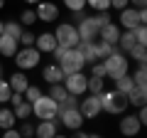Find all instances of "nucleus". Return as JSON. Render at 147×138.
<instances>
[{
  "instance_id": "0eeeda50",
  "label": "nucleus",
  "mask_w": 147,
  "mask_h": 138,
  "mask_svg": "<svg viewBox=\"0 0 147 138\" xmlns=\"http://www.w3.org/2000/svg\"><path fill=\"white\" fill-rule=\"evenodd\" d=\"M57 111H59V104H57L49 94H42L37 101H32V116H34L37 121H44V118H57Z\"/></svg>"
},
{
  "instance_id": "2f4dec72",
  "label": "nucleus",
  "mask_w": 147,
  "mask_h": 138,
  "mask_svg": "<svg viewBox=\"0 0 147 138\" xmlns=\"http://www.w3.org/2000/svg\"><path fill=\"white\" fill-rule=\"evenodd\" d=\"M132 81H135V86H147V69H145V64H137L135 67V72H132Z\"/></svg>"
},
{
  "instance_id": "de8ad7c7",
  "label": "nucleus",
  "mask_w": 147,
  "mask_h": 138,
  "mask_svg": "<svg viewBox=\"0 0 147 138\" xmlns=\"http://www.w3.org/2000/svg\"><path fill=\"white\" fill-rule=\"evenodd\" d=\"M3 8H5V0H0V10H3Z\"/></svg>"
},
{
  "instance_id": "49530a36",
  "label": "nucleus",
  "mask_w": 147,
  "mask_h": 138,
  "mask_svg": "<svg viewBox=\"0 0 147 138\" xmlns=\"http://www.w3.org/2000/svg\"><path fill=\"white\" fill-rule=\"evenodd\" d=\"M5 32V20H0V35Z\"/></svg>"
},
{
  "instance_id": "6e6552de",
  "label": "nucleus",
  "mask_w": 147,
  "mask_h": 138,
  "mask_svg": "<svg viewBox=\"0 0 147 138\" xmlns=\"http://www.w3.org/2000/svg\"><path fill=\"white\" fill-rule=\"evenodd\" d=\"M54 37H57V44H61V47H76L81 42L79 30H76L74 22H59L54 27Z\"/></svg>"
},
{
  "instance_id": "37998d69",
  "label": "nucleus",
  "mask_w": 147,
  "mask_h": 138,
  "mask_svg": "<svg viewBox=\"0 0 147 138\" xmlns=\"http://www.w3.org/2000/svg\"><path fill=\"white\" fill-rule=\"evenodd\" d=\"M130 3L127 0H110V10H123V8H127Z\"/></svg>"
},
{
  "instance_id": "473e14b6",
  "label": "nucleus",
  "mask_w": 147,
  "mask_h": 138,
  "mask_svg": "<svg viewBox=\"0 0 147 138\" xmlns=\"http://www.w3.org/2000/svg\"><path fill=\"white\" fill-rule=\"evenodd\" d=\"M20 123V138H30V136H34V123L30 121V118H22V121H17Z\"/></svg>"
},
{
  "instance_id": "79ce46f5",
  "label": "nucleus",
  "mask_w": 147,
  "mask_h": 138,
  "mask_svg": "<svg viewBox=\"0 0 147 138\" xmlns=\"http://www.w3.org/2000/svg\"><path fill=\"white\" fill-rule=\"evenodd\" d=\"M135 116H137V121L145 126V123H147V106H137V113H135Z\"/></svg>"
},
{
  "instance_id": "6ab92c4d",
  "label": "nucleus",
  "mask_w": 147,
  "mask_h": 138,
  "mask_svg": "<svg viewBox=\"0 0 147 138\" xmlns=\"http://www.w3.org/2000/svg\"><path fill=\"white\" fill-rule=\"evenodd\" d=\"M17 47H20V42H17L15 37H10V35H5V32L0 35V57H7V59H10L12 54L17 52Z\"/></svg>"
},
{
  "instance_id": "39448f33",
  "label": "nucleus",
  "mask_w": 147,
  "mask_h": 138,
  "mask_svg": "<svg viewBox=\"0 0 147 138\" xmlns=\"http://www.w3.org/2000/svg\"><path fill=\"white\" fill-rule=\"evenodd\" d=\"M118 12H120L118 25H120L123 30H135L137 25H147V10H145V8L127 5V8H123V10H118Z\"/></svg>"
},
{
  "instance_id": "aec40b11",
  "label": "nucleus",
  "mask_w": 147,
  "mask_h": 138,
  "mask_svg": "<svg viewBox=\"0 0 147 138\" xmlns=\"http://www.w3.org/2000/svg\"><path fill=\"white\" fill-rule=\"evenodd\" d=\"M7 81H10V89H12V91H20V94H25V89L30 86V79H27V74L22 72V69L12 72Z\"/></svg>"
},
{
  "instance_id": "423d86ee",
  "label": "nucleus",
  "mask_w": 147,
  "mask_h": 138,
  "mask_svg": "<svg viewBox=\"0 0 147 138\" xmlns=\"http://www.w3.org/2000/svg\"><path fill=\"white\" fill-rule=\"evenodd\" d=\"M57 64L61 67L64 74H71V72H84V67H86L84 57H81V52H79L76 47H66V49L61 52V57L57 59Z\"/></svg>"
},
{
  "instance_id": "a18cd8bd",
  "label": "nucleus",
  "mask_w": 147,
  "mask_h": 138,
  "mask_svg": "<svg viewBox=\"0 0 147 138\" xmlns=\"http://www.w3.org/2000/svg\"><path fill=\"white\" fill-rule=\"evenodd\" d=\"M22 3H27V8H34L37 3H39V0H22Z\"/></svg>"
},
{
  "instance_id": "ddd939ff",
  "label": "nucleus",
  "mask_w": 147,
  "mask_h": 138,
  "mask_svg": "<svg viewBox=\"0 0 147 138\" xmlns=\"http://www.w3.org/2000/svg\"><path fill=\"white\" fill-rule=\"evenodd\" d=\"M118 126H120V133H123V136H137L140 128H142V123L137 121L135 113H127V111H125V113H120Z\"/></svg>"
},
{
  "instance_id": "412c9836",
  "label": "nucleus",
  "mask_w": 147,
  "mask_h": 138,
  "mask_svg": "<svg viewBox=\"0 0 147 138\" xmlns=\"http://www.w3.org/2000/svg\"><path fill=\"white\" fill-rule=\"evenodd\" d=\"M135 44H137L135 32H132V30H123V32H120V37H118V44H115V47L120 49V52H125V54H127L132 47H135Z\"/></svg>"
},
{
  "instance_id": "f03ea898",
  "label": "nucleus",
  "mask_w": 147,
  "mask_h": 138,
  "mask_svg": "<svg viewBox=\"0 0 147 138\" xmlns=\"http://www.w3.org/2000/svg\"><path fill=\"white\" fill-rule=\"evenodd\" d=\"M100 62H103V67H105V79H118V77H123V74L130 72V59H127V54L120 52L118 47L105 59H100Z\"/></svg>"
},
{
  "instance_id": "a211bd4d",
  "label": "nucleus",
  "mask_w": 147,
  "mask_h": 138,
  "mask_svg": "<svg viewBox=\"0 0 147 138\" xmlns=\"http://www.w3.org/2000/svg\"><path fill=\"white\" fill-rule=\"evenodd\" d=\"M125 96H127V104H130L132 109L145 106V104H147V86H132Z\"/></svg>"
},
{
  "instance_id": "4c0bfd02",
  "label": "nucleus",
  "mask_w": 147,
  "mask_h": 138,
  "mask_svg": "<svg viewBox=\"0 0 147 138\" xmlns=\"http://www.w3.org/2000/svg\"><path fill=\"white\" fill-rule=\"evenodd\" d=\"M64 8L69 12H79V10H86V0H61Z\"/></svg>"
},
{
  "instance_id": "e433bc0d",
  "label": "nucleus",
  "mask_w": 147,
  "mask_h": 138,
  "mask_svg": "<svg viewBox=\"0 0 147 138\" xmlns=\"http://www.w3.org/2000/svg\"><path fill=\"white\" fill-rule=\"evenodd\" d=\"M86 8H91L93 12H100V10H110V0H86Z\"/></svg>"
},
{
  "instance_id": "a878e982",
  "label": "nucleus",
  "mask_w": 147,
  "mask_h": 138,
  "mask_svg": "<svg viewBox=\"0 0 147 138\" xmlns=\"http://www.w3.org/2000/svg\"><path fill=\"white\" fill-rule=\"evenodd\" d=\"M76 49L81 52V57H84L86 64L98 62V59H96V52H93V42H79V44H76Z\"/></svg>"
},
{
  "instance_id": "f3484780",
  "label": "nucleus",
  "mask_w": 147,
  "mask_h": 138,
  "mask_svg": "<svg viewBox=\"0 0 147 138\" xmlns=\"http://www.w3.org/2000/svg\"><path fill=\"white\" fill-rule=\"evenodd\" d=\"M42 79L47 81V84H57V81H61V79H64V72H61V67H59L57 62H49V64H44V67H42Z\"/></svg>"
},
{
  "instance_id": "c03bdc74",
  "label": "nucleus",
  "mask_w": 147,
  "mask_h": 138,
  "mask_svg": "<svg viewBox=\"0 0 147 138\" xmlns=\"http://www.w3.org/2000/svg\"><path fill=\"white\" fill-rule=\"evenodd\" d=\"M127 3H130L132 8H145L147 5V0H127Z\"/></svg>"
},
{
  "instance_id": "c85d7f7f",
  "label": "nucleus",
  "mask_w": 147,
  "mask_h": 138,
  "mask_svg": "<svg viewBox=\"0 0 147 138\" xmlns=\"http://www.w3.org/2000/svg\"><path fill=\"white\" fill-rule=\"evenodd\" d=\"M47 94H49V96H52V99L59 104V101H64V99H66V94H69V91L64 89V84H61V81H57V84H49V91H47Z\"/></svg>"
},
{
  "instance_id": "c9c22d12",
  "label": "nucleus",
  "mask_w": 147,
  "mask_h": 138,
  "mask_svg": "<svg viewBox=\"0 0 147 138\" xmlns=\"http://www.w3.org/2000/svg\"><path fill=\"white\" fill-rule=\"evenodd\" d=\"M91 20H93L96 25H98V30H100V27H103L105 22H110L113 17H110V10H100V12H93V15H91Z\"/></svg>"
},
{
  "instance_id": "72a5a7b5",
  "label": "nucleus",
  "mask_w": 147,
  "mask_h": 138,
  "mask_svg": "<svg viewBox=\"0 0 147 138\" xmlns=\"http://www.w3.org/2000/svg\"><path fill=\"white\" fill-rule=\"evenodd\" d=\"M42 94H44V89H42V86H34V84H30V86L25 89V94H22V96H25V101H30V104H32V101H37Z\"/></svg>"
},
{
  "instance_id": "f257e3e1",
  "label": "nucleus",
  "mask_w": 147,
  "mask_h": 138,
  "mask_svg": "<svg viewBox=\"0 0 147 138\" xmlns=\"http://www.w3.org/2000/svg\"><path fill=\"white\" fill-rule=\"evenodd\" d=\"M98 99H100V111L103 113H108V116H120V113H125L127 109H130V104H127V96L123 94V91H118V89H103L98 94Z\"/></svg>"
},
{
  "instance_id": "bb28decb",
  "label": "nucleus",
  "mask_w": 147,
  "mask_h": 138,
  "mask_svg": "<svg viewBox=\"0 0 147 138\" xmlns=\"http://www.w3.org/2000/svg\"><path fill=\"white\" fill-rule=\"evenodd\" d=\"M12 111H15V118H17V121H22V118H30V116H32V104L22 99L20 104H15V106H12Z\"/></svg>"
},
{
  "instance_id": "9b49d317",
  "label": "nucleus",
  "mask_w": 147,
  "mask_h": 138,
  "mask_svg": "<svg viewBox=\"0 0 147 138\" xmlns=\"http://www.w3.org/2000/svg\"><path fill=\"white\" fill-rule=\"evenodd\" d=\"M34 12H37V22H57L59 20V5L57 3L39 0L34 5Z\"/></svg>"
},
{
  "instance_id": "9d476101",
  "label": "nucleus",
  "mask_w": 147,
  "mask_h": 138,
  "mask_svg": "<svg viewBox=\"0 0 147 138\" xmlns=\"http://www.w3.org/2000/svg\"><path fill=\"white\" fill-rule=\"evenodd\" d=\"M86 81H88V77H86L84 72H71V74H64L61 84H64V89H66L69 94L84 96L86 94Z\"/></svg>"
},
{
  "instance_id": "2eb2a0df",
  "label": "nucleus",
  "mask_w": 147,
  "mask_h": 138,
  "mask_svg": "<svg viewBox=\"0 0 147 138\" xmlns=\"http://www.w3.org/2000/svg\"><path fill=\"white\" fill-rule=\"evenodd\" d=\"M120 32H123V27L118 25V22H105L103 27L98 30V37L100 40H105V42H110V44H118V37H120Z\"/></svg>"
},
{
  "instance_id": "4468645a",
  "label": "nucleus",
  "mask_w": 147,
  "mask_h": 138,
  "mask_svg": "<svg viewBox=\"0 0 147 138\" xmlns=\"http://www.w3.org/2000/svg\"><path fill=\"white\" fill-rule=\"evenodd\" d=\"M59 133V121L57 118H44V121H39L34 126V136L39 138H54Z\"/></svg>"
},
{
  "instance_id": "1a4fd4ad",
  "label": "nucleus",
  "mask_w": 147,
  "mask_h": 138,
  "mask_svg": "<svg viewBox=\"0 0 147 138\" xmlns=\"http://www.w3.org/2000/svg\"><path fill=\"white\" fill-rule=\"evenodd\" d=\"M79 111L84 113V118L86 121H93V118H98L100 113V99H98V94H84V96H79Z\"/></svg>"
},
{
  "instance_id": "58836bf2",
  "label": "nucleus",
  "mask_w": 147,
  "mask_h": 138,
  "mask_svg": "<svg viewBox=\"0 0 147 138\" xmlns=\"http://www.w3.org/2000/svg\"><path fill=\"white\" fill-rule=\"evenodd\" d=\"M20 44H22V47H32V44H34V32H30V27H25V30H22Z\"/></svg>"
},
{
  "instance_id": "cd10ccee",
  "label": "nucleus",
  "mask_w": 147,
  "mask_h": 138,
  "mask_svg": "<svg viewBox=\"0 0 147 138\" xmlns=\"http://www.w3.org/2000/svg\"><path fill=\"white\" fill-rule=\"evenodd\" d=\"M113 81H115V89H118V91H123V94H127V91L135 86V81H132L130 72H127V74H123V77H118V79H113Z\"/></svg>"
},
{
  "instance_id": "dca6fc26",
  "label": "nucleus",
  "mask_w": 147,
  "mask_h": 138,
  "mask_svg": "<svg viewBox=\"0 0 147 138\" xmlns=\"http://www.w3.org/2000/svg\"><path fill=\"white\" fill-rule=\"evenodd\" d=\"M34 47L39 49L42 54H52V49L57 47V37H54V32H39L34 37Z\"/></svg>"
},
{
  "instance_id": "7ed1b4c3",
  "label": "nucleus",
  "mask_w": 147,
  "mask_h": 138,
  "mask_svg": "<svg viewBox=\"0 0 147 138\" xmlns=\"http://www.w3.org/2000/svg\"><path fill=\"white\" fill-rule=\"evenodd\" d=\"M57 121L61 123L66 131H79V128H84V123H86V118H84V113L79 111V104L76 106H59V111H57Z\"/></svg>"
},
{
  "instance_id": "ea45409f",
  "label": "nucleus",
  "mask_w": 147,
  "mask_h": 138,
  "mask_svg": "<svg viewBox=\"0 0 147 138\" xmlns=\"http://www.w3.org/2000/svg\"><path fill=\"white\" fill-rule=\"evenodd\" d=\"M132 32H135V40L140 44H147V25H137Z\"/></svg>"
},
{
  "instance_id": "09e8293b",
  "label": "nucleus",
  "mask_w": 147,
  "mask_h": 138,
  "mask_svg": "<svg viewBox=\"0 0 147 138\" xmlns=\"http://www.w3.org/2000/svg\"><path fill=\"white\" fill-rule=\"evenodd\" d=\"M0 77H3V64H0Z\"/></svg>"
},
{
  "instance_id": "f8f14e48",
  "label": "nucleus",
  "mask_w": 147,
  "mask_h": 138,
  "mask_svg": "<svg viewBox=\"0 0 147 138\" xmlns=\"http://www.w3.org/2000/svg\"><path fill=\"white\" fill-rule=\"evenodd\" d=\"M76 30H79V40L81 42H93L98 40V25L91 20V15H84L76 22Z\"/></svg>"
},
{
  "instance_id": "f704fd0d",
  "label": "nucleus",
  "mask_w": 147,
  "mask_h": 138,
  "mask_svg": "<svg viewBox=\"0 0 147 138\" xmlns=\"http://www.w3.org/2000/svg\"><path fill=\"white\" fill-rule=\"evenodd\" d=\"M10 94H12V89H10V81L0 77V104H7V101H10Z\"/></svg>"
},
{
  "instance_id": "7c9ffc66",
  "label": "nucleus",
  "mask_w": 147,
  "mask_h": 138,
  "mask_svg": "<svg viewBox=\"0 0 147 138\" xmlns=\"http://www.w3.org/2000/svg\"><path fill=\"white\" fill-rule=\"evenodd\" d=\"M22 30H25V27L20 25V20H5V35H10V37H15L17 42H20V35H22Z\"/></svg>"
},
{
  "instance_id": "b1692460",
  "label": "nucleus",
  "mask_w": 147,
  "mask_h": 138,
  "mask_svg": "<svg viewBox=\"0 0 147 138\" xmlns=\"http://www.w3.org/2000/svg\"><path fill=\"white\" fill-rule=\"evenodd\" d=\"M115 49V44H110V42H105V40H93V52H96V59H105L110 52Z\"/></svg>"
},
{
  "instance_id": "4be33fe9",
  "label": "nucleus",
  "mask_w": 147,
  "mask_h": 138,
  "mask_svg": "<svg viewBox=\"0 0 147 138\" xmlns=\"http://www.w3.org/2000/svg\"><path fill=\"white\" fill-rule=\"evenodd\" d=\"M15 123H17V118H15V111H12V106L0 104V131H3V128L15 126Z\"/></svg>"
},
{
  "instance_id": "393cba45",
  "label": "nucleus",
  "mask_w": 147,
  "mask_h": 138,
  "mask_svg": "<svg viewBox=\"0 0 147 138\" xmlns=\"http://www.w3.org/2000/svg\"><path fill=\"white\" fill-rule=\"evenodd\" d=\"M127 59H132L135 64H145V62H147V47L137 42L135 47H132L130 52H127Z\"/></svg>"
},
{
  "instance_id": "a19ab883",
  "label": "nucleus",
  "mask_w": 147,
  "mask_h": 138,
  "mask_svg": "<svg viewBox=\"0 0 147 138\" xmlns=\"http://www.w3.org/2000/svg\"><path fill=\"white\" fill-rule=\"evenodd\" d=\"M0 136L3 138H20V131H17V126H10V128H3Z\"/></svg>"
},
{
  "instance_id": "5701e85b",
  "label": "nucleus",
  "mask_w": 147,
  "mask_h": 138,
  "mask_svg": "<svg viewBox=\"0 0 147 138\" xmlns=\"http://www.w3.org/2000/svg\"><path fill=\"white\" fill-rule=\"evenodd\" d=\"M103 89H105V77L88 74V81H86V94H100Z\"/></svg>"
},
{
  "instance_id": "20e7f679",
  "label": "nucleus",
  "mask_w": 147,
  "mask_h": 138,
  "mask_svg": "<svg viewBox=\"0 0 147 138\" xmlns=\"http://www.w3.org/2000/svg\"><path fill=\"white\" fill-rule=\"evenodd\" d=\"M12 57H15V67L22 69V72H30V69L39 67V62H42V52H39L34 44H32V47H22L20 44Z\"/></svg>"
},
{
  "instance_id": "c756f323",
  "label": "nucleus",
  "mask_w": 147,
  "mask_h": 138,
  "mask_svg": "<svg viewBox=\"0 0 147 138\" xmlns=\"http://www.w3.org/2000/svg\"><path fill=\"white\" fill-rule=\"evenodd\" d=\"M20 25H22V27L37 25V12H34V8H25V10L20 12Z\"/></svg>"
}]
</instances>
